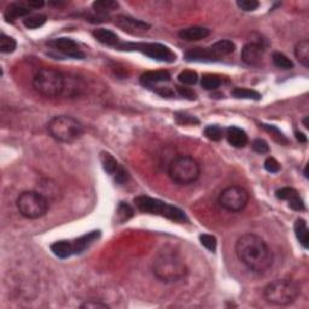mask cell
Instances as JSON below:
<instances>
[{
    "label": "cell",
    "instance_id": "603a6c76",
    "mask_svg": "<svg viewBox=\"0 0 309 309\" xmlns=\"http://www.w3.org/2000/svg\"><path fill=\"white\" fill-rule=\"evenodd\" d=\"M93 37L96 38L97 41H99L103 45L116 46L118 44V37L109 29L98 28L96 31H93Z\"/></svg>",
    "mask_w": 309,
    "mask_h": 309
},
{
    "label": "cell",
    "instance_id": "4316f807",
    "mask_svg": "<svg viewBox=\"0 0 309 309\" xmlns=\"http://www.w3.org/2000/svg\"><path fill=\"white\" fill-rule=\"evenodd\" d=\"M47 21V17L45 15H29L23 19V24L28 29H37L40 28Z\"/></svg>",
    "mask_w": 309,
    "mask_h": 309
},
{
    "label": "cell",
    "instance_id": "83f0119b",
    "mask_svg": "<svg viewBox=\"0 0 309 309\" xmlns=\"http://www.w3.org/2000/svg\"><path fill=\"white\" fill-rule=\"evenodd\" d=\"M92 6H93L94 11L108 14L113 10H116L118 8V4L116 2H113V0H98V2H94Z\"/></svg>",
    "mask_w": 309,
    "mask_h": 309
},
{
    "label": "cell",
    "instance_id": "836d02e7",
    "mask_svg": "<svg viewBox=\"0 0 309 309\" xmlns=\"http://www.w3.org/2000/svg\"><path fill=\"white\" fill-rule=\"evenodd\" d=\"M198 80V75L193 70H184L179 74V81L184 85H195Z\"/></svg>",
    "mask_w": 309,
    "mask_h": 309
},
{
    "label": "cell",
    "instance_id": "2e32d148",
    "mask_svg": "<svg viewBox=\"0 0 309 309\" xmlns=\"http://www.w3.org/2000/svg\"><path fill=\"white\" fill-rule=\"evenodd\" d=\"M29 14H31V9L23 4V3H12V4H10L8 8H6L4 16L6 21L12 22L19 17L25 18L27 16H29Z\"/></svg>",
    "mask_w": 309,
    "mask_h": 309
},
{
    "label": "cell",
    "instance_id": "d590c367",
    "mask_svg": "<svg viewBox=\"0 0 309 309\" xmlns=\"http://www.w3.org/2000/svg\"><path fill=\"white\" fill-rule=\"evenodd\" d=\"M275 196H277V198L282 199V200H290L294 198V197L298 196V192L296 191L295 189H292V187H282V189L278 190L277 193H275Z\"/></svg>",
    "mask_w": 309,
    "mask_h": 309
},
{
    "label": "cell",
    "instance_id": "8992f818",
    "mask_svg": "<svg viewBox=\"0 0 309 309\" xmlns=\"http://www.w3.org/2000/svg\"><path fill=\"white\" fill-rule=\"evenodd\" d=\"M168 175L174 183L180 185H189L195 183L200 175L199 163L191 156L180 154L170 162Z\"/></svg>",
    "mask_w": 309,
    "mask_h": 309
},
{
    "label": "cell",
    "instance_id": "7dc6e473",
    "mask_svg": "<svg viewBox=\"0 0 309 309\" xmlns=\"http://www.w3.org/2000/svg\"><path fill=\"white\" fill-rule=\"evenodd\" d=\"M296 138H297V140L301 141V143H307V137H305L303 133L296 132Z\"/></svg>",
    "mask_w": 309,
    "mask_h": 309
},
{
    "label": "cell",
    "instance_id": "44dd1931",
    "mask_svg": "<svg viewBox=\"0 0 309 309\" xmlns=\"http://www.w3.org/2000/svg\"><path fill=\"white\" fill-rule=\"evenodd\" d=\"M100 162L103 166V169L109 174L110 176H115L116 174L120 172V169L122 168V166H120L113 154L109 152H101L100 153Z\"/></svg>",
    "mask_w": 309,
    "mask_h": 309
},
{
    "label": "cell",
    "instance_id": "cb8c5ba5",
    "mask_svg": "<svg viewBox=\"0 0 309 309\" xmlns=\"http://www.w3.org/2000/svg\"><path fill=\"white\" fill-rule=\"evenodd\" d=\"M295 235L300 244L303 246L304 249H308L309 245V233H308V226L304 219H297L295 222Z\"/></svg>",
    "mask_w": 309,
    "mask_h": 309
},
{
    "label": "cell",
    "instance_id": "7c38bea8",
    "mask_svg": "<svg viewBox=\"0 0 309 309\" xmlns=\"http://www.w3.org/2000/svg\"><path fill=\"white\" fill-rule=\"evenodd\" d=\"M47 45L54 50L61 52L64 56L74 58V59H84L85 54L79 47V45L70 38H57L54 40L48 41Z\"/></svg>",
    "mask_w": 309,
    "mask_h": 309
},
{
    "label": "cell",
    "instance_id": "f546056e",
    "mask_svg": "<svg viewBox=\"0 0 309 309\" xmlns=\"http://www.w3.org/2000/svg\"><path fill=\"white\" fill-rule=\"evenodd\" d=\"M17 47V42L14 38L8 37V35L2 34L0 37V52L3 54H11Z\"/></svg>",
    "mask_w": 309,
    "mask_h": 309
},
{
    "label": "cell",
    "instance_id": "ee69618b",
    "mask_svg": "<svg viewBox=\"0 0 309 309\" xmlns=\"http://www.w3.org/2000/svg\"><path fill=\"white\" fill-rule=\"evenodd\" d=\"M80 308H86V309H96V308H109V305L101 303V302H97V301H88L85 302L80 305Z\"/></svg>",
    "mask_w": 309,
    "mask_h": 309
},
{
    "label": "cell",
    "instance_id": "8fae6325",
    "mask_svg": "<svg viewBox=\"0 0 309 309\" xmlns=\"http://www.w3.org/2000/svg\"><path fill=\"white\" fill-rule=\"evenodd\" d=\"M115 24L120 29H122L123 32L131 35H136V37H141L150 31L149 23L124 15L117 16L115 18Z\"/></svg>",
    "mask_w": 309,
    "mask_h": 309
},
{
    "label": "cell",
    "instance_id": "f1b7e54d",
    "mask_svg": "<svg viewBox=\"0 0 309 309\" xmlns=\"http://www.w3.org/2000/svg\"><path fill=\"white\" fill-rule=\"evenodd\" d=\"M272 59L275 67L284 69V70L294 68V63H292L290 59H289L284 54H281V52H274L272 56Z\"/></svg>",
    "mask_w": 309,
    "mask_h": 309
},
{
    "label": "cell",
    "instance_id": "1f68e13d",
    "mask_svg": "<svg viewBox=\"0 0 309 309\" xmlns=\"http://www.w3.org/2000/svg\"><path fill=\"white\" fill-rule=\"evenodd\" d=\"M220 85H221V80H220V78L216 76V75L208 74L202 78V87L204 88V90H216Z\"/></svg>",
    "mask_w": 309,
    "mask_h": 309
},
{
    "label": "cell",
    "instance_id": "ba28073f",
    "mask_svg": "<svg viewBox=\"0 0 309 309\" xmlns=\"http://www.w3.org/2000/svg\"><path fill=\"white\" fill-rule=\"evenodd\" d=\"M18 212L27 219H40L47 213L48 200L44 195L37 191H24L18 196Z\"/></svg>",
    "mask_w": 309,
    "mask_h": 309
},
{
    "label": "cell",
    "instance_id": "74e56055",
    "mask_svg": "<svg viewBox=\"0 0 309 309\" xmlns=\"http://www.w3.org/2000/svg\"><path fill=\"white\" fill-rule=\"evenodd\" d=\"M237 5H238L239 9H242L243 11H255L256 9L259 8V2L256 0H238L237 2Z\"/></svg>",
    "mask_w": 309,
    "mask_h": 309
},
{
    "label": "cell",
    "instance_id": "ffe728a7",
    "mask_svg": "<svg viewBox=\"0 0 309 309\" xmlns=\"http://www.w3.org/2000/svg\"><path fill=\"white\" fill-rule=\"evenodd\" d=\"M185 58L187 62H214L216 61L210 54L209 48H202V47H195L191 50L186 51Z\"/></svg>",
    "mask_w": 309,
    "mask_h": 309
},
{
    "label": "cell",
    "instance_id": "8d00e7d4",
    "mask_svg": "<svg viewBox=\"0 0 309 309\" xmlns=\"http://www.w3.org/2000/svg\"><path fill=\"white\" fill-rule=\"evenodd\" d=\"M261 127L264 128V130L267 131V132H269L272 134L273 137H274V139L279 141V143H282V144H288V140L287 138H285L284 136H282V133L280 132V131L278 130L277 127L274 126H268V124H261Z\"/></svg>",
    "mask_w": 309,
    "mask_h": 309
},
{
    "label": "cell",
    "instance_id": "277c9868",
    "mask_svg": "<svg viewBox=\"0 0 309 309\" xmlns=\"http://www.w3.org/2000/svg\"><path fill=\"white\" fill-rule=\"evenodd\" d=\"M47 131L55 140L69 144L80 139L84 133V127L76 118L67 115H59L48 122Z\"/></svg>",
    "mask_w": 309,
    "mask_h": 309
},
{
    "label": "cell",
    "instance_id": "e575fe53",
    "mask_svg": "<svg viewBox=\"0 0 309 309\" xmlns=\"http://www.w3.org/2000/svg\"><path fill=\"white\" fill-rule=\"evenodd\" d=\"M199 241L202 243V245L204 248L208 249L209 251L214 252L216 250V246H218V241L216 238L212 235H200L199 236Z\"/></svg>",
    "mask_w": 309,
    "mask_h": 309
},
{
    "label": "cell",
    "instance_id": "6da1fadb",
    "mask_svg": "<svg viewBox=\"0 0 309 309\" xmlns=\"http://www.w3.org/2000/svg\"><path fill=\"white\" fill-rule=\"evenodd\" d=\"M235 249L239 261L252 272L265 273L272 267L273 252L261 237L251 233L242 236Z\"/></svg>",
    "mask_w": 309,
    "mask_h": 309
},
{
    "label": "cell",
    "instance_id": "4fadbf2b",
    "mask_svg": "<svg viewBox=\"0 0 309 309\" xmlns=\"http://www.w3.org/2000/svg\"><path fill=\"white\" fill-rule=\"evenodd\" d=\"M264 51L265 48L262 45L256 42L246 44L242 50V61L248 65H258L264 58Z\"/></svg>",
    "mask_w": 309,
    "mask_h": 309
},
{
    "label": "cell",
    "instance_id": "7bdbcfd3",
    "mask_svg": "<svg viewBox=\"0 0 309 309\" xmlns=\"http://www.w3.org/2000/svg\"><path fill=\"white\" fill-rule=\"evenodd\" d=\"M176 90L179 92V94L184 98H186V99L189 100H195L196 99V93L193 92V90H191L190 87H185V86H176Z\"/></svg>",
    "mask_w": 309,
    "mask_h": 309
},
{
    "label": "cell",
    "instance_id": "9a60e30c",
    "mask_svg": "<svg viewBox=\"0 0 309 309\" xmlns=\"http://www.w3.org/2000/svg\"><path fill=\"white\" fill-rule=\"evenodd\" d=\"M226 138H227L228 143L237 149H242L248 144V136L244 131L238 127H228L226 130Z\"/></svg>",
    "mask_w": 309,
    "mask_h": 309
},
{
    "label": "cell",
    "instance_id": "60d3db41",
    "mask_svg": "<svg viewBox=\"0 0 309 309\" xmlns=\"http://www.w3.org/2000/svg\"><path fill=\"white\" fill-rule=\"evenodd\" d=\"M289 207H290L291 209L296 210V212H302V210L305 209V205H304V202L302 200V198L300 197V195L294 197V198L289 200Z\"/></svg>",
    "mask_w": 309,
    "mask_h": 309
},
{
    "label": "cell",
    "instance_id": "5bb4252c",
    "mask_svg": "<svg viewBox=\"0 0 309 309\" xmlns=\"http://www.w3.org/2000/svg\"><path fill=\"white\" fill-rule=\"evenodd\" d=\"M170 80V74L167 70L147 71L140 76V82L145 87H153L159 82H168Z\"/></svg>",
    "mask_w": 309,
    "mask_h": 309
},
{
    "label": "cell",
    "instance_id": "d6986e66",
    "mask_svg": "<svg viewBox=\"0 0 309 309\" xmlns=\"http://www.w3.org/2000/svg\"><path fill=\"white\" fill-rule=\"evenodd\" d=\"M100 237V231H92L87 235L81 236L80 238L75 239L73 242V248H74V254H81L84 252L88 246L93 244Z\"/></svg>",
    "mask_w": 309,
    "mask_h": 309
},
{
    "label": "cell",
    "instance_id": "7402d4cb",
    "mask_svg": "<svg viewBox=\"0 0 309 309\" xmlns=\"http://www.w3.org/2000/svg\"><path fill=\"white\" fill-rule=\"evenodd\" d=\"M51 251L59 259H68L74 255L73 243L68 241H58L51 245Z\"/></svg>",
    "mask_w": 309,
    "mask_h": 309
},
{
    "label": "cell",
    "instance_id": "4dcf8cb0",
    "mask_svg": "<svg viewBox=\"0 0 309 309\" xmlns=\"http://www.w3.org/2000/svg\"><path fill=\"white\" fill-rule=\"evenodd\" d=\"M133 213H134L133 209L131 208L130 205L126 204V203L121 202L120 205H118V208H117V212H116L118 222L123 223V222L128 221V220L133 216Z\"/></svg>",
    "mask_w": 309,
    "mask_h": 309
},
{
    "label": "cell",
    "instance_id": "d4e9b609",
    "mask_svg": "<svg viewBox=\"0 0 309 309\" xmlns=\"http://www.w3.org/2000/svg\"><path fill=\"white\" fill-rule=\"evenodd\" d=\"M295 56L297 61L305 68H309V41L301 40L295 47Z\"/></svg>",
    "mask_w": 309,
    "mask_h": 309
},
{
    "label": "cell",
    "instance_id": "30bf717a",
    "mask_svg": "<svg viewBox=\"0 0 309 309\" xmlns=\"http://www.w3.org/2000/svg\"><path fill=\"white\" fill-rule=\"evenodd\" d=\"M249 202V193L241 186L226 187L219 196V204L227 212H242Z\"/></svg>",
    "mask_w": 309,
    "mask_h": 309
},
{
    "label": "cell",
    "instance_id": "ab89813d",
    "mask_svg": "<svg viewBox=\"0 0 309 309\" xmlns=\"http://www.w3.org/2000/svg\"><path fill=\"white\" fill-rule=\"evenodd\" d=\"M252 150L258 153H268L269 152V146L265 140L262 139H256L252 141Z\"/></svg>",
    "mask_w": 309,
    "mask_h": 309
},
{
    "label": "cell",
    "instance_id": "7a4b0ae2",
    "mask_svg": "<svg viewBox=\"0 0 309 309\" xmlns=\"http://www.w3.org/2000/svg\"><path fill=\"white\" fill-rule=\"evenodd\" d=\"M187 266L174 249L164 248L153 260V275L163 282L182 280L187 274Z\"/></svg>",
    "mask_w": 309,
    "mask_h": 309
},
{
    "label": "cell",
    "instance_id": "5b68a950",
    "mask_svg": "<svg viewBox=\"0 0 309 309\" xmlns=\"http://www.w3.org/2000/svg\"><path fill=\"white\" fill-rule=\"evenodd\" d=\"M301 289L295 281L288 279H277L264 289V297L268 303L274 305H289L295 302Z\"/></svg>",
    "mask_w": 309,
    "mask_h": 309
},
{
    "label": "cell",
    "instance_id": "3957f363",
    "mask_svg": "<svg viewBox=\"0 0 309 309\" xmlns=\"http://www.w3.org/2000/svg\"><path fill=\"white\" fill-rule=\"evenodd\" d=\"M65 76L62 71L52 68H41L33 78V87L41 96L56 98L65 90Z\"/></svg>",
    "mask_w": 309,
    "mask_h": 309
},
{
    "label": "cell",
    "instance_id": "e0dca14e",
    "mask_svg": "<svg viewBox=\"0 0 309 309\" xmlns=\"http://www.w3.org/2000/svg\"><path fill=\"white\" fill-rule=\"evenodd\" d=\"M209 29L204 27H189L179 32L180 39L185 41H198L209 35Z\"/></svg>",
    "mask_w": 309,
    "mask_h": 309
},
{
    "label": "cell",
    "instance_id": "f6af8a7d",
    "mask_svg": "<svg viewBox=\"0 0 309 309\" xmlns=\"http://www.w3.org/2000/svg\"><path fill=\"white\" fill-rule=\"evenodd\" d=\"M154 92L156 93H159L161 97H166V98H169V97H173L174 96V92L170 90L169 87H160V88H156L154 90Z\"/></svg>",
    "mask_w": 309,
    "mask_h": 309
},
{
    "label": "cell",
    "instance_id": "ac0fdd59",
    "mask_svg": "<svg viewBox=\"0 0 309 309\" xmlns=\"http://www.w3.org/2000/svg\"><path fill=\"white\" fill-rule=\"evenodd\" d=\"M235 50H236V45L233 44L231 40H220L209 47L210 54L213 55V57L215 58L216 61H218L219 58L233 54Z\"/></svg>",
    "mask_w": 309,
    "mask_h": 309
},
{
    "label": "cell",
    "instance_id": "b9f144b4",
    "mask_svg": "<svg viewBox=\"0 0 309 309\" xmlns=\"http://www.w3.org/2000/svg\"><path fill=\"white\" fill-rule=\"evenodd\" d=\"M175 118H176V122L180 124H193V123L199 122L197 118H195L193 116H190V115H186V114H176Z\"/></svg>",
    "mask_w": 309,
    "mask_h": 309
},
{
    "label": "cell",
    "instance_id": "d6a6232c",
    "mask_svg": "<svg viewBox=\"0 0 309 309\" xmlns=\"http://www.w3.org/2000/svg\"><path fill=\"white\" fill-rule=\"evenodd\" d=\"M204 136L212 141H219V140L222 139L223 132L219 126H213V124H212V126L205 127Z\"/></svg>",
    "mask_w": 309,
    "mask_h": 309
},
{
    "label": "cell",
    "instance_id": "484cf974",
    "mask_svg": "<svg viewBox=\"0 0 309 309\" xmlns=\"http://www.w3.org/2000/svg\"><path fill=\"white\" fill-rule=\"evenodd\" d=\"M232 96L237 98V99H252V100H260L261 99V94L254 90H248V88H241L237 87L232 90Z\"/></svg>",
    "mask_w": 309,
    "mask_h": 309
},
{
    "label": "cell",
    "instance_id": "bcb514c9",
    "mask_svg": "<svg viewBox=\"0 0 309 309\" xmlns=\"http://www.w3.org/2000/svg\"><path fill=\"white\" fill-rule=\"evenodd\" d=\"M27 6L29 9H31V8L39 9V8H42V6H44V2H39V0H38V2H33V0H32V2L27 3Z\"/></svg>",
    "mask_w": 309,
    "mask_h": 309
},
{
    "label": "cell",
    "instance_id": "9c48e42d",
    "mask_svg": "<svg viewBox=\"0 0 309 309\" xmlns=\"http://www.w3.org/2000/svg\"><path fill=\"white\" fill-rule=\"evenodd\" d=\"M120 50L127 51H139L147 57L156 59L160 62H166V63H172L176 59L175 54L172 52L169 47L157 42H138V44H122L118 46Z\"/></svg>",
    "mask_w": 309,
    "mask_h": 309
},
{
    "label": "cell",
    "instance_id": "c3c4849f",
    "mask_svg": "<svg viewBox=\"0 0 309 309\" xmlns=\"http://www.w3.org/2000/svg\"><path fill=\"white\" fill-rule=\"evenodd\" d=\"M308 120H309V117H308V116H307V117H305V118H304V120H303V124H304V127H305V128H309V124H308Z\"/></svg>",
    "mask_w": 309,
    "mask_h": 309
},
{
    "label": "cell",
    "instance_id": "f35d334b",
    "mask_svg": "<svg viewBox=\"0 0 309 309\" xmlns=\"http://www.w3.org/2000/svg\"><path fill=\"white\" fill-rule=\"evenodd\" d=\"M280 164L275 159H273V157H268V159H266L265 161V169L267 170L269 173H278L279 170H280Z\"/></svg>",
    "mask_w": 309,
    "mask_h": 309
},
{
    "label": "cell",
    "instance_id": "52a82bcc",
    "mask_svg": "<svg viewBox=\"0 0 309 309\" xmlns=\"http://www.w3.org/2000/svg\"><path fill=\"white\" fill-rule=\"evenodd\" d=\"M134 203H136V207L141 213L160 215L176 222H184L187 220L185 213L182 209L168 204L166 202H162L160 199L151 198V197L147 196H139L134 198Z\"/></svg>",
    "mask_w": 309,
    "mask_h": 309
}]
</instances>
